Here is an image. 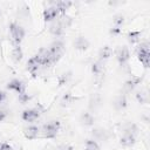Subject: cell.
I'll use <instances>...</instances> for the list:
<instances>
[{
    "instance_id": "1",
    "label": "cell",
    "mask_w": 150,
    "mask_h": 150,
    "mask_svg": "<svg viewBox=\"0 0 150 150\" xmlns=\"http://www.w3.org/2000/svg\"><path fill=\"white\" fill-rule=\"evenodd\" d=\"M61 129V123L60 121L57 120H53L46 124L42 125L41 130H40V134L43 138H54L56 137V135L59 134Z\"/></svg>"
},
{
    "instance_id": "2",
    "label": "cell",
    "mask_w": 150,
    "mask_h": 150,
    "mask_svg": "<svg viewBox=\"0 0 150 150\" xmlns=\"http://www.w3.org/2000/svg\"><path fill=\"white\" fill-rule=\"evenodd\" d=\"M9 35H11V40H12L13 45H21L22 40L25 39L26 30L21 25L16 23V22H11L9 23Z\"/></svg>"
},
{
    "instance_id": "3",
    "label": "cell",
    "mask_w": 150,
    "mask_h": 150,
    "mask_svg": "<svg viewBox=\"0 0 150 150\" xmlns=\"http://www.w3.org/2000/svg\"><path fill=\"white\" fill-rule=\"evenodd\" d=\"M136 55H137V59L138 61L143 64V67L146 69L149 67V42L148 41H144V42H139L137 48H136Z\"/></svg>"
},
{
    "instance_id": "4",
    "label": "cell",
    "mask_w": 150,
    "mask_h": 150,
    "mask_svg": "<svg viewBox=\"0 0 150 150\" xmlns=\"http://www.w3.org/2000/svg\"><path fill=\"white\" fill-rule=\"evenodd\" d=\"M48 49H49V52H50V54H52L53 63H55V62H57V61L63 56L66 47H64V43H63L62 40L56 39L55 41H53V42L50 43V46H49Z\"/></svg>"
},
{
    "instance_id": "5",
    "label": "cell",
    "mask_w": 150,
    "mask_h": 150,
    "mask_svg": "<svg viewBox=\"0 0 150 150\" xmlns=\"http://www.w3.org/2000/svg\"><path fill=\"white\" fill-rule=\"evenodd\" d=\"M114 54H115V57H116L118 64L122 66V67H125L127 63L130 60V50H129V48L127 46H118L114 50Z\"/></svg>"
},
{
    "instance_id": "6",
    "label": "cell",
    "mask_w": 150,
    "mask_h": 150,
    "mask_svg": "<svg viewBox=\"0 0 150 150\" xmlns=\"http://www.w3.org/2000/svg\"><path fill=\"white\" fill-rule=\"evenodd\" d=\"M39 63L41 64V67H47V66H50L53 64V57H52V54L49 52L48 48L46 47H41L38 53L35 54Z\"/></svg>"
},
{
    "instance_id": "7",
    "label": "cell",
    "mask_w": 150,
    "mask_h": 150,
    "mask_svg": "<svg viewBox=\"0 0 150 150\" xmlns=\"http://www.w3.org/2000/svg\"><path fill=\"white\" fill-rule=\"evenodd\" d=\"M7 89L8 90H12L14 93H16L18 95L22 94V93H26V84L23 81L19 80V79H13L11 80L8 83H7Z\"/></svg>"
},
{
    "instance_id": "8",
    "label": "cell",
    "mask_w": 150,
    "mask_h": 150,
    "mask_svg": "<svg viewBox=\"0 0 150 150\" xmlns=\"http://www.w3.org/2000/svg\"><path fill=\"white\" fill-rule=\"evenodd\" d=\"M42 15H43L45 22H49V21H54L57 16H60V13H59V11L56 9V7H55L53 4H50L48 7H46V8L43 9Z\"/></svg>"
},
{
    "instance_id": "9",
    "label": "cell",
    "mask_w": 150,
    "mask_h": 150,
    "mask_svg": "<svg viewBox=\"0 0 150 150\" xmlns=\"http://www.w3.org/2000/svg\"><path fill=\"white\" fill-rule=\"evenodd\" d=\"M26 68H27L28 73H29L33 77H36V76H38V73H39V70H40V68H41V64L39 63V61H38V59H36L35 55L32 56V57L28 60Z\"/></svg>"
},
{
    "instance_id": "10",
    "label": "cell",
    "mask_w": 150,
    "mask_h": 150,
    "mask_svg": "<svg viewBox=\"0 0 150 150\" xmlns=\"http://www.w3.org/2000/svg\"><path fill=\"white\" fill-rule=\"evenodd\" d=\"M39 117H40V111L35 108L25 109L21 114V118L25 122H33V121H36Z\"/></svg>"
},
{
    "instance_id": "11",
    "label": "cell",
    "mask_w": 150,
    "mask_h": 150,
    "mask_svg": "<svg viewBox=\"0 0 150 150\" xmlns=\"http://www.w3.org/2000/svg\"><path fill=\"white\" fill-rule=\"evenodd\" d=\"M23 136L29 141H34L40 136V128L36 125H29L23 129Z\"/></svg>"
},
{
    "instance_id": "12",
    "label": "cell",
    "mask_w": 150,
    "mask_h": 150,
    "mask_svg": "<svg viewBox=\"0 0 150 150\" xmlns=\"http://www.w3.org/2000/svg\"><path fill=\"white\" fill-rule=\"evenodd\" d=\"M89 46H90V42L86 36L80 35L74 40V48L77 49V50L84 52V50H87L89 48Z\"/></svg>"
},
{
    "instance_id": "13",
    "label": "cell",
    "mask_w": 150,
    "mask_h": 150,
    "mask_svg": "<svg viewBox=\"0 0 150 150\" xmlns=\"http://www.w3.org/2000/svg\"><path fill=\"white\" fill-rule=\"evenodd\" d=\"M64 29H66V28L62 26V23H61L59 20H57V21H53V22L50 23V26H49V33H50L52 35L56 36V38L61 36V35L63 34Z\"/></svg>"
},
{
    "instance_id": "14",
    "label": "cell",
    "mask_w": 150,
    "mask_h": 150,
    "mask_svg": "<svg viewBox=\"0 0 150 150\" xmlns=\"http://www.w3.org/2000/svg\"><path fill=\"white\" fill-rule=\"evenodd\" d=\"M135 143H136V136L130 135V134H122L120 138V144L122 146L129 148V146H132Z\"/></svg>"
},
{
    "instance_id": "15",
    "label": "cell",
    "mask_w": 150,
    "mask_h": 150,
    "mask_svg": "<svg viewBox=\"0 0 150 150\" xmlns=\"http://www.w3.org/2000/svg\"><path fill=\"white\" fill-rule=\"evenodd\" d=\"M23 57V50L21 48V45H13L12 48V60L15 63H19Z\"/></svg>"
},
{
    "instance_id": "16",
    "label": "cell",
    "mask_w": 150,
    "mask_h": 150,
    "mask_svg": "<svg viewBox=\"0 0 150 150\" xmlns=\"http://www.w3.org/2000/svg\"><path fill=\"white\" fill-rule=\"evenodd\" d=\"M142 32L141 30H131L127 34V40L130 45H138L141 42Z\"/></svg>"
},
{
    "instance_id": "17",
    "label": "cell",
    "mask_w": 150,
    "mask_h": 150,
    "mask_svg": "<svg viewBox=\"0 0 150 150\" xmlns=\"http://www.w3.org/2000/svg\"><path fill=\"white\" fill-rule=\"evenodd\" d=\"M105 64V62H103V61H100V60H97V61H95L93 64H91V73L95 75V76H102V74L104 73V66Z\"/></svg>"
},
{
    "instance_id": "18",
    "label": "cell",
    "mask_w": 150,
    "mask_h": 150,
    "mask_svg": "<svg viewBox=\"0 0 150 150\" xmlns=\"http://www.w3.org/2000/svg\"><path fill=\"white\" fill-rule=\"evenodd\" d=\"M141 82H142V77H139V76H131L129 80L125 81L124 88H125L128 91H131V90H134Z\"/></svg>"
},
{
    "instance_id": "19",
    "label": "cell",
    "mask_w": 150,
    "mask_h": 150,
    "mask_svg": "<svg viewBox=\"0 0 150 150\" xmlns=\"http://www.w3.org/2000/svg\"><path fill=\"white\" fill-rule=\"evenodd\" d=\"M111 54H112L111 47H109L108 45H105V46H103V47L98 50V59H97V60L103 61V62H107V60L111 56Z\"/></svg>"
},
{
    "instance_id": "20",
    "label": "cell",
    "mask_w": 150,
    "mask_h": 150,
    "mask_svg": "<svg viewBox=\"0 0 150 150\" xmlns=\"http://www.w3.org/2000/svg\"><path fill=\"white\" fill-rule=\"evenodd\" d=\"M52 4L56 7L60 15H66L67 9L73 5V2H70V1H55V2H52Z\"/></svg>"
},
{
    "instance_id": "21",
    "label": "cell",
    "mask_w": 150,
    "mask_h": 150,
    "mask_svg": "<svg viewBox=\"0 0 150 150\" xmlns=\"http://www.w3.org/2000/svg\"><path fill=\"white\" fill-rule=\"evenodd\" d=\"M115 107H116V109L117 110H123V109H125L127 108V105H128V101H127V96L124 95V94H121V95H118L117 97H116V100H115Z\"/></svg>"
},
{
    "instance_id": "22",
    "label": "cell",
    "mask_w": 150,
    "mask_h": 150,
    "mask_svg": "<svg viewBox=\"0 0 150 150\" xmlns=\"http://www.w3.org/2000/svg\"><path fill=\"white\" fill-rule=\"evenodd\" d=\"M123 134H130L134 136H137L138 134V127L137 124L132 123V122H128L123 125Z\"/></svg>"
},
{
    "instance_id": "23",
    "label": "cell",
    "mask_w": 150,
    "mask_h": 150,
    "mask_svg": "<svg viewBox=\"0 0 150 150\" xmlns=\"http://www.w3.org/2000/svg\"><path fill=\"white\" fill-rule=\"evenodd\" d=\"M136 100L138 103L141 104H146L149 102V94H148V90L146 89H142V90H138L136 93Z\"/></svg>"
},
{
    "instance_id": "24",
    "label": "cell",
    "mask_w": 150,
    "mask_h": 150,
    "mask_svg": "<svg viewBox=\"0 0 150 150\" xmlns=\"http://www.w3.org/2000/svg\"><path fill=\"white\" fill-rule=\"evenodd\" d=\"M94 116H93V114L91 112H83L82 115H81V122H82V124H84V125H87V127H90V125H93L94 124Z\"/></svg>"
},
{
    "instance_id": "25",
    "label": "cell",
    "mask_w": 150,
    "mask_h": 150,
    "mask_svg": "<svg viewBox=\"0 0 150 150\" xmlns=\"http://www.w3.org/2000/svg\"><path fill=\"white\" fill-rule=\"evenodd\" d=\"M84 150H101V148L95 139H87L84 144Z\"/></svg>"
},
{
    "instance_id": "26",
    "label": "cell",
    "mask_w": 150,
    "mask_h": 150,
    "mask_svg": "<svg viewBox=\"0 0 150 150\" xmlns=\"http://www.w3.org/2000/svg\"><path fill=\"white\" fill-rule=\"evenodd\" d=\"M112 22H114V26L115 27H122V25L124 23V16L122 15V14H116L115 16H114V20H112Z\"/></svg>"
},
{
    "instance_id": "27",
    "label": "cell",
    "mask_w": 150,
    "mask_h": 150,
    "mask_svg": "<svg viewBox=\"0 0 150 150\" xmlns=\"http://www.w3.org/2000/svg\"><path fill=\"white\" fill-rule=\"evenodd\" d=\"M74 101V97L71 96V94L70 93H68V94H66L63 97H62V100H61V105H69V104H71V102Z\"/></svg>"
},
{
    "instance_id": "28",
    "label": "cell",
    "mask_w": 150,
    "mask_h": 150,
    "mask_svg": "<svg viewBox=\"0 0 150 150\" xmlns=\"http://www.w3.org/2000/svg\"><path fill=\"white\" fill-rule=\"evenodd\" d=\"M18 98H19V101H20L22 104H25V103H27V102L30 100V96H29L27 93H22V94L18 95Z\"/></svg>"
},
{
    "instance_id": "29",
    "label": "cell",
    "mask_w": 150,
    "mask_h": 150,
    "mask_svg": "<svg viewBox=\"0 0 150 150\" xmlns=\"http://www.w3.org/2000/svg\"><path fill=\"white\" fill-rule=\"evenodd\" d=\"M56 150H74V148H73V145H70L68 143H64V144H60L56 148Z\"/></svg>"
},
{
    "instance_id": "30",
    "label": "cell",
    "mask_w": 150,
    "mask_h": 150,
    "mask_svg": "<svg viewBox=\"0 0 150 150\" xmlns=\"http://www.w3.org/2000/svg\"><path fill=\"white\" fill-rule=\"evenodd\" d=\"M68 77H70V73H67V76H64V74H62V75L59 77V83H60V86L64 84V83L67 82Z\"/></svg>"
},
{
    "instance_id": "31",
    "label": "cell",
    "mask_w": 150,
    "mask_h": 150,
    "mask_svg": "<svg viewBox=\"0 0 150 150\" xmlns=\"http://www.w3.org/2000/svg\"><path fill=\"white\" fill-rule=\"evenodd\" d=\"M0 150H13V146L9 143L0 142Z\"/></svg>"
},
{
    "instance_id": "32",
    "label": "cell",
    "mask_w": 150,
    "mask_h": 150,
    "mask_svg": "<svg viewBox=\"0 0 150 150\" xmlns=\"http://www.w3.org/2000/svg\"><path fill=\"white\" fill-rule=\"evenodd\" d=\"M121 30H122V28H120V27H115V26H114V27L110 29V33H111V34H120Z\"/></svg>"
},
{
    "instance_id": "33",
    "label": "cell",
    "mask_w": 150,
    "mask_h": 150,
    "mask_svg": "<svg viewBox=\"0 0 150 150\" xmlns=\"http://www.w3.org/2000/svg\"><path fill=\"white\" fill-rule=\"evenodd\" d=\"M6 97H7V95H6V93L4 91V90H0V104L6 100Z\"/></svg>"
},
{
    "instance_id": "34",
    "label": "cell",
    "mask_w": 150,
    "mask_h": 150,
    "mask_svg": "<svg viewBox=\"0 0 150 150\" xmlns=\"http://www.w3.org/2000/svg\"><path fill=\"white\" fill-rule=\"evenodd\" d=\"M6 116H7L6 111H5V110H2V109H0V122H2V121L6 118Z\"/></svg>"
},
{
    "instance_id": "35",
    "label": "cell",
    "mask_w": 150,
    "mask_h": 150,
    "mask_svg": "<svg viewBox=\"0 0 150 150\" xmlns=\"http://www.w3.org/2000/svg\"><path fill=\"white\" fill-rule=\"evenodd\" d=\"M0 15H1V9H0Z\"/></svg>"
}]
</instances>
